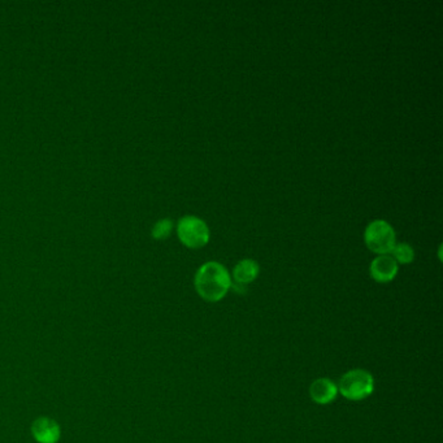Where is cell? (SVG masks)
<instances>
[{"instance_id":"7","label":"cell","mask_w":443,"mask_h":443,"mask_svg":"<svg viewBox=\"0 0 443 443\" xmlns=\"http://www.w3.org/2000/svg\"><path fill=\"white\" fill-rule=\"evenodd\" d=\"M310 395L316 405L325 406L337 398L338 387L328 378H318L311 384Z\"/></svg>"},{"instance_id":"4","label":"cell","mask_w":443,"mask_h":443,"mask_svg":"<svg viewBox=\"0 0 443 443\" xmlns=\"http://www.w3.org/2000/svg\"><path fill=\"white\" fill-rule=\"evenodd\" d=\"M177 234L179 241L190 249L204 247L211 238L207 222L192 214H187L178 220Z\"/></svg>"},{"instance_id":"6","label":"cell","mask_w":443,"mask_h":443,"mask_svg":"<svg viewBox=\"0 0 443 443\" xmlns=\"http://www.w3.org/2000/svg\"><path fill=\"white\" fill-rule=\"evenodd\" d=\"M31 434L38 443H58L61 432L59 424L50 417H38L31 425Z\"/></svg>"},{"instance_id":"8","label":"cell","mask_w":443,"mask_h":443,"mask_svg":"<svg viewBox=\"0 0 443 443\" xmlns=\"http://www.w3.org/2000/svg\"><path fill=\"white\" fill-rule=\"evenodd\" d=\"M259 271H260V268H259V264L255 260L244 259L234 266L233 277H234L236 285L244 286V285H249L258 278Z\"/></svg>"},{"instance_id":"2","label":"cell","mask_w":443,"mask_h":443,"mask_svg":"<svg viewBox=\"0 0 443 443\" xmlns=\"http://www.w3.org/2000/svg\"><path fill=\"white\" fill-rule=\"evenodd\" d=\"M338 392L351 402H360L368 398L375 390V380L370 372L353 370L340 377Z\"/></svg>"},{"instance_id":"3","label":"cell","mask_w":443,"mask_h":443,"mask_svg":"<svg viewBox=\"0 0 443 443\" xmlns=\"http://www.w3.org/2000/svg\"><path fill=\"white\" fill-rule=\"evenodd\" d=\"M364 241L370 251L377 255H389L397 244L395 230L385 220H373L364 231Z\"/></svg>"},{"instance_id":"5","label":"cell","mask_w":443,"mask_h":443,"mask_svg":"<svg viewBox=\"0 0 443 443\" xmlns=\"http://www.w3.org/2000/svg\"><path fill=\"white\" fill-rule=\"evenodd\" d=\"M398 263L392 259V255H378L372 260L370 266L372 278L378 283L392 282L398 274Z\"/></svg>"},{"instance_id":"9","label":"cell","mask_w":443,"mask_h":443,"mask_svg":"<svg viewBox=\"0 0 443 443\" xmlns=\"http://www.w3.org/2000/svg\"><path fill=\"white\" fill-rule=\"evenodd\" d=\"M392 259L399 264H410L415 259V250L408 244H395L390 252Z\"/></svg>"},{"instance_id":"10","label":"cell","mask_w":443,"mask_h":443,"mask_svg":"<svg viewBox=\"0 0 443 443\" xmlns=\"http://www.w3.org/2000/svg\"><path fill=\"white\" fill-rule=\"evenodd\" d=\"M172 228H173V222L170 219L159 220L152 228V236H155L156 239L165 238V236H170Z\"/></svg>"},{"instance_id":"1","label":"cell","mask_w":443,"mask_h":443,"mask_svg":"<svg viewBox=\"0 0 443 443\" xmlns=\"http://www.w3.org/2000/svg\"><path fill=\"white\" fill-rule=\"evenodd\" d=\"M233 282L229 272L219 261H208L200 266L194 277V286L202 299L214 303L228 294Z\"/></svg>"}]
</instances>
